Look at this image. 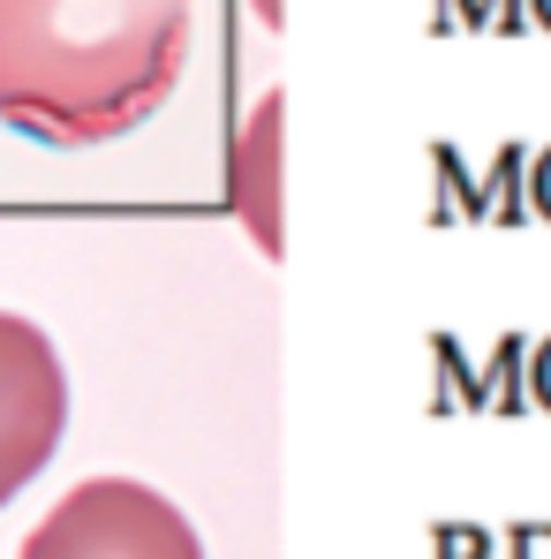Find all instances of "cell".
I'll use <instances>...</instances> for the list:
<instances>
[{"mask_svg":"<svg viewBox=\"0 0 551 559\" xmlns=\"http://www.w3.org/2000/svg\"><path fill=\"white\" fill-rule=\"evenodd\" d=\"M189 69V0H0V121L38 144L144 129Z\"/></svg>","mask_w":551,"mask_h":559,"instance_id":"cell-1","label":"cell"},{"mask_svg":"<svg viewBox=\"0 0 551 559\" xmlns=\"http://www.w3.org/2000/svg\"><path fill=\"white\" fill-rule=\"evenodd\" d=\"M15 559H204L189 514L136 476H84L61 491Z\"/></svg>","mask_w":551,"mask_h":559,"instance_id":"cell-2","label":"cell"},{"mask_svg":"<svg viewBox=\"0 0 551 559\" xmlns=\"http://www.w3.org/2000/svg\"><path fill=\"white\" fill-rule=\"evenodd\" d=\"M69 431V371L46 325L0 310V507L61 454Z\"/></svg>","mask_w":551,"mask_h":559,"instance_id":"cell-3","label":"cell"},{"mask_svg":"<svg viewBox=\"0 0 551 559\" xmlns=\"http://www.w3.org/2000/svg\"><path fill=\"white\" fill-rule=\"evenodd\" d=\"M287 98L265 92L250 106V121L235 129V159H227V204L242 212V227H250V242L279 258V136H287Z\"/></svg>","mask_w":551,"mask_h":559,"instance_id":"cell-4","label":"cell"},{"mask_svg":"<svg viewBox=\"0 0 551 559\" xmlns=\"http://www.w3.org/2000/svg\"><path fill=\"white\" fill-rule=\"evenodd\" d=\"M250 8H257V23H265V31H279V0H250Z\"/></svg>","mask_w":551,"mask_h":559,"instance_id":"cell-5","label":"cell"}]
</instances>
